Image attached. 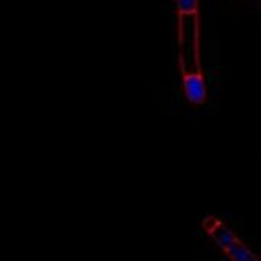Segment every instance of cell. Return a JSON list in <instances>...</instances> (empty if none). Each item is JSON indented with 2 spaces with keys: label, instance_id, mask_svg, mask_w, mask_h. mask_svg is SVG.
Listing matches in <instances>:
<instances>
[{
  "label": "cell",
  "instance_id": "obj_3",
  "mask_svg": "<svg viewBox=\"0 0 261 261\" xmlns=\"http://www.w3.org/2000/svg\"><path fill=\"white\" fill-rule=\"evenodd\" d=\"M177 18H194L199 17L200 2L199 0H176Z\"/></svg>",
  "mask_w": 261,
  "mask_h": 261
},
{
  "label": "cell",
  "instance_id": "obj_2",
  "mask_svg": "<svg viewBox=\"0 0 261 261\" xmlns=\"http://www.w3.org/2000/svg\"><path fill=\"white\" fill-rule=\"evenodd\" d=\"M180 83L187 101L193 106H203L208 99V83L202 66L180 69Z\"/></svg>",
  "mask_w": 261,
  "mask_h": 261
},
{
  "label": "cell",
  "instance_id": "obj_1",
  "mask_svg": "<svg viewBox=\"0 0 261 261\" xmlns=\"http://www.w3.org/2000/svg\"><path fill=\"white\" fill-rule=\"evenodd\" d=\"M202 228L229 261H261L260 255H257L220 217L205 216L202 220Z\"/></svg>",
  "mask_w": 261,
  "mask_h": 261
}]
</instances>
